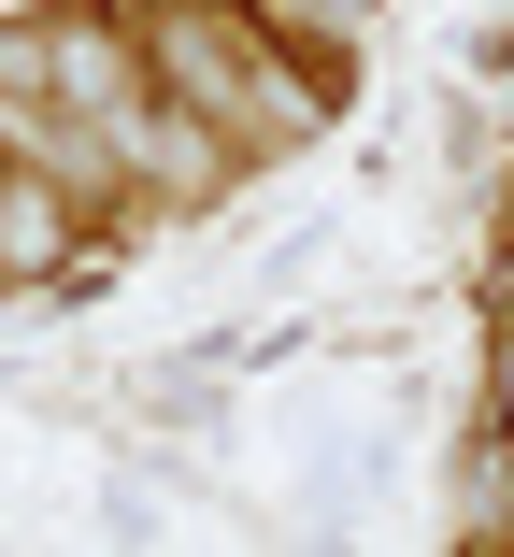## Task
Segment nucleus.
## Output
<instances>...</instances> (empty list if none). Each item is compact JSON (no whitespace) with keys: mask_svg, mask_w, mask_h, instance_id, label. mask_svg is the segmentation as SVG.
<instances>
[{"mask_svg":"<svg viewBox=\"0 0 514 557\" xmlns=\"http://www.w3.org/2000/svg\"><path fill=\"white\" fill-rule=\"evenodd\" d=\"M58 258V200L43 186H0V272H43Z\"/></svg>","mask_w":514,"mask_h":557,"instance_id":"f257e3e1","label":"nucleus"}]
</instances>
